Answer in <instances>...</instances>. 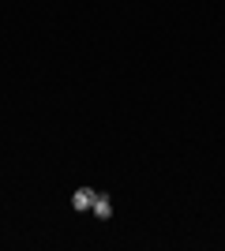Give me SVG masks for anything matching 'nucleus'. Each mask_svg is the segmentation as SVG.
Instances as JSON below:
<instances>
[{"label":"nucleus","instance_id":"f257e3e1","mask_svg":"<svg viewBox=\"0 0 225 251\" xmlns=\"http://www.w3.org/2000/svg\"><path fill=\"white\" fill-rule=\"evenodd\" d=\"M94 195H98V191H90V188H79V191L72 195V206H75V210H90V206H94Z\"/></svg>","mask_w":225,"mask_h":251},{"label":"nucleus","instance_id":"f03ea898","mask_svg":"<svg viewBox=\"0 0 225 251\" xmlns=\"http://www.w3.org/2000/svg\"><path fill=\"white\" fill-rule=\"evenodd\" d=\"M90 214H94V218H113V202L105 199V195H94V206H90Z\"/></svg>","mask_w":225,"mask_h":251}]
</instances>
